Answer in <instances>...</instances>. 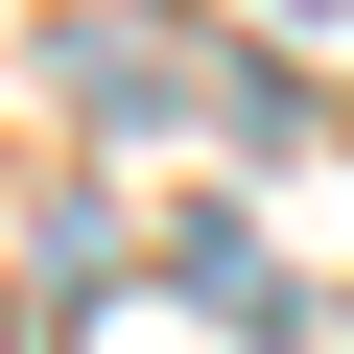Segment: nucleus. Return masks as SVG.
<instances>
[{"mask_svg":"<svg viewBox=\"0 0 354 354\" xmlns=\"http://www.w3.org/2000/svg\"><path fill=\"white\" fill-rule=\"evenodd\" d=\"M165 283H189V307H213V330H260V354H283V330H307V283H283V260H260V236H236V213H189V236H165Z\"/></svg>","mask_w":354,"mask_h":354,"instance_id":"obj_1","label":"nucleus"},{"mask_svg":"<svg viewBox=\"0 0 354 354\" xmlns=\"http://www.w3.org/2000/svg\"><path fill=\"white\" fill-rule=\"evenodd\" d=\"M165 71H189V48H165V24H71V118H189V95H165Z\"/></svg>","mask_w":354,"mask_h":354,"instance_id":"obj_2","label":"nucleus"}]
</instances>
